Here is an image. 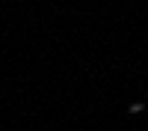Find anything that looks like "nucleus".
<instances>
[{
	"mask_svg": "<svg viewBox=\"0 0 148 131\" xmlns=\"http://www.w3.org/2000/svg\"><path fill=\"white\" fill-rule=\"evenodd\" d=\"M142 110H145L142 101H133V104H130V113H142Z\"/></svg>",
	"mask_w": 148,
	"mask_h": 131,
	"instance_id": "1",
	"label": "nucleus"
}]
</instances>
